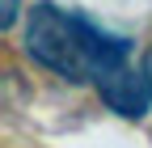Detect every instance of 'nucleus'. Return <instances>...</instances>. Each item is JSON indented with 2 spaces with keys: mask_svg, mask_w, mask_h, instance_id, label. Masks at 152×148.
Instances as JSON below:
<instances>
[{
  "mask_svg": "<svg viewBox=\"0 0 152 148\" xmlns=\"http://www.w3.org/2000/svg\"><path fill=\"white\" fill-rule=\"evenodd\" d=\"M21 51H26L30 64H38L42 72H51V76H59L68 85L93 81V64H89V51H85L80 13L59 9L55 0L30 4L26 26H21Z\"/></svg>",
  "mask_w": 152,
  "mask_h": 148,
  "instance_id": "nucleus-1",
  "label": "nucleus"
},
{
  "mask_svg": "<svg viewBox=\"0 0 152 148\" xmlns=\"http://www.w3.org/2000/svg\"><path fill=\"white\" fill-rule=\"evenodd\" d=\"M93 89H97V97L106 110H114L118 119H144L152 110V89H148V76L144 68H131V64H118L102 72V76H93Z\"/></svg>",
  "mask_w": 152,
  "mask_h": 148,
  "instance_id": "nucleus-2",
  "label": "nucleus"
},
{
  "mask_svg": "<svg viewBox=\"0 0 152 148\" xmlns=\"http://www.w3.org/2000/svg\"><path fill=\"white\" fill-rule=\"evenodd\" d=\"M80 26H85V51H89V64H93V76H102V72L127 64L131 55V38H123V34H114L106 26H97L93 17L80 13Z\"/></svg>",
  "mask_w": 152,
  "mask_h": 148,
  "instance_id": "nucleus-3",
  "label": "nucleus"
},
{
  "mask_svg": "<svg viewBox=\"0 0 152 148\" xmlns=\"http://www.w3.org/2000/svg\"><path fill=\"white\" fill-rule=\"evenodd\" d=\"M17 13H21V9H17V0H4V9H0V26L13 30V26H17Z\"/></svg>",
  "mask_w": 152,
  "mask_h": 148,
  "instance_id": "nucleus-4",
  "label": "nucleus"
},
{
  "mask_svg": "<svg viewBox=\"0 0 152 148\" xmlns=\"http://www.w3.org/2000/svg\"><path fill=\"white\" fill-rule=\"evenodd\" d=\"M140 68H144V76H148V89H152V42H148V51H144V59H140Z\"/></svg>",
  "mask_w": 152,
  "mask_h": 148,
  "instance_id": "nucleus-5",
  "label": "nucleus"
}]
</instances>
